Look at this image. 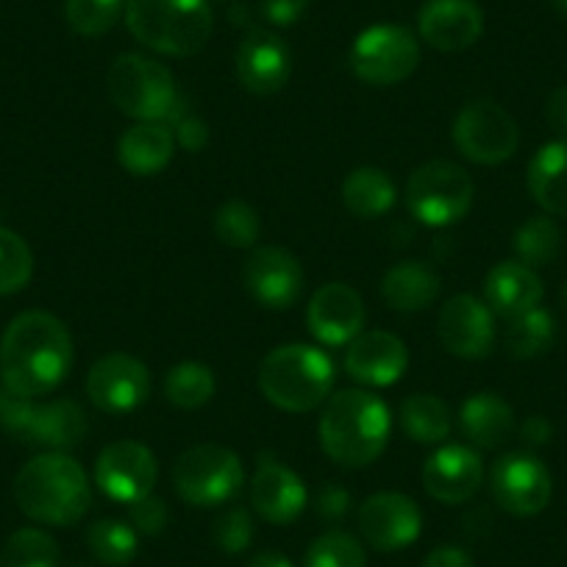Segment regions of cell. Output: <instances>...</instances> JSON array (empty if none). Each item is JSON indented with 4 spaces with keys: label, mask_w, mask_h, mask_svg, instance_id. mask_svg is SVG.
Instances as JSON below:
<instances>
[{
    "label": "cell",
    "mask_w": 567,
    "mask_h": 567,
    "mask_svg": "<svg viewBox=\"0 0 567 567\" xmlns=\"http://www.w3.org/2000/svg\"><path fill=\"white\" fill-rule=\"evenodd\" d=\"M539 301H543V281L534 267L523 261H501L484 281V303L493 309V315L506 320L537 309Z\"/></svg>",
    "instance_id": "cell-24"
},
{
    "label": "cell",
    "mask_w": 567,
    "mask_h": 567,
    "mask_svg": "<svg viewBox=\"0 0 567 567\" xmlns=\"http://www.w3.org/2000/svg\"><path fill=\"white\" fill-rule=\"evenodd\" d=\"M489 489L504 512L515 517H532L550 504L554 482H550L548 467L537 456L506 454L493 465Z\"/></svg>",
    "instance_id": "cell-13"
},
{
    "label": "cell",
    "mask_w": 567,
    "mask_h": 567,
    "mask_svg": "<svg viewBox=\"0 0 567 567\" xmlns=\"http://www.w3.org/2000/svg\"><path fill=\"white\" fill-rule=\"evenodd\" d=\"M315 506H318V515L323 520H342L348 515V506H351V495L340 484H326Z\"/></svg>",
    "instance_id": "cell-44"
},
{
    "label": "cell",
    "mask_w": 567,
    "mask_h": 567,
    "mask_svg": "<svg viewBox=\"0 0 567 567\" xmlns=\"http://www.w3.org/2000/svg\"><path fill=\"white\" fill-rule=\"evenodd\" d=\"M437 337L451 357H489V351L495 346L493 309L473 296H454L440 309Z\"/></svg>",
    "instance_id": "cell-18"
},
{
    "label": "cell",
    "mask_w": 567,
    "mask_h": 567,
    "mask_svg": "<svg viewBox=\"0 0 567 567\" xmlns=\"http://www.w3.org/2000/svg\"><path fill=\"white\" fill-rule=\"evenodd\" d=\"M528 193L548 215L567 217V140L548 142L534 154Z\"/></svg>",
    "instance_id": "cell-28"
},
{
    "label": "cell",
    "mask_w": 567,
    "mask_h": 567,
    "mask_svg": "<svg viewBox=\"0 0 567 567\" xmlns=\"http://www.w3.org/2000/svg\"><path fill=\"white\" fill-rule=\"evenodd\" d=\"M454 145L465 159L476 165H501L512 159L520 145L515 117L495 101H473L456 114Z\"/></svg>",
    "instance_id": "cell-11"
},
{
    "label": "cell",
    "mask_w": 567,
    "mask_h": 567,
    "mask_svg": "<svg viewBox=\"0 0 567 567\" xmlns=\"http://www.w3.org/2000/svg\"><path fill=\"white\" fill-rule=\"evenodd\" d=\"M128 517L134 532L148 534V537H156L167 528V520H171V512H167V504L159 498V495H145V498L128 504Z\"/></svg>",
    "instance_id": "cell-41"
},
{
    "label": "cell",
    "mask_w": 567,
    "mask_h": 567,
    "mask_svg": "<svg viewBox=\"0 0 567 567\" xmlns=\"http://www.w3.org/2000/svg\"><path fill=\"white\" fill-rule=\"evenodd\" d=\"M359 532L375 550H401L423 532L420 506L403 493H375L359 506Z\"/></svg>",
    "instance_id": "cell-17"
},
{
    "label": "cell",
    "mask_w": 567,
    "mask_h": 567,
    "mask_svg": "<svg viewBox=\"0 0 567 567\" xmlns=\"http://www.w3.org/2000/svg\"><path fill=\"white\" fill-rule=\"evenodd\" d=\"M239 84L254 95H276L287 86L292 73L290 45L278 34L265 29H254L239 42L234 56Z\"/></svg>",
    "instance_id": "cell-16"
},
{
    "label": "cell",
    "mask_w": 567,
    "mask_h": 567,
    "mask_svg": "<svg viewBox=\"0 0 567 567\" xmlns=\"http://www.w3.org/2000/svg\"><path fill=\"white\" fill-rule=\"evenodd\" d=\"M386 403L368 390H342L326 401L320 414V445L342 467H368L390 440Z\"/></svg>",
    "instance_id": "cell-2"
},
{
    "label": "cell",
    "mask_w": 567,
    "mask_h": 567,
    "mask_svg": "<svg viewBox=\"0 0 567 567\" xmlns=\"http://www.w3.org/2000/svg\"><path fill=\"white\" fill-rule=\"evenodd\" d=\"M106 90L114 106L140 123H165L184 101L171 70L142 53L117 56L109 68Z\"/></svg>",
    "instance_id": "cell-6"
},
{
    "label": "cell",
    "mask_w": 567,
    "mask_h": 567,
    "mask_svg": "<svg viewBox=\"0 0 567 567\" xmlns=\"http://www.w3.org/2000/svg\"><path fill=\"white\" fill-rule=\"evenodd\" d=\"M515 254L523 265L528 267H545L559 256L561 234L550 217L539 215L523 223L515 231Z\"/></svg>",
    "instance_id": "cell-35"
},
{
    "label": "cell",
    "mask_w": 567,
    "mask_h": 567,
    "mask_svg": "<svg viewBox=\"0 0 567 567\" xmlns=\"http://www.w3.org/2000/svg\"><path fill=\"white\" fill-rule=\"evenodd\" d=\"M550 7H554L556 14H561L567 20V0H550Z\"/></svg>",
    "instance_id": "cell-49"
},
{
    "label": "cell",
    "mask_w": 567,
    "mask_h": 567,
    "mask_svg": "<svg viewBox=\"0 0 567 567\" xmlns=\"http://www.w3.org/2000/svg\"><path fill=\"white\" fill-rule=\"evenodd\" d=\"M423 567H476V561H473V556L465 548L443 545V548H434L432 554L425 556Z\"/></svg>",
    "instance_id": "cell-45"
},
{
    "label": "cell",
    "mask_w": 567,
    "mask_h": 567,
    "mask_svg": "<svg viewBox=\"0 0 567 567\" xmlns=\"http://www.w3.org/2000/svg\"><path fill=\"white\" fill-rule=\"evenodd\" d=\"M86 395L106 414L134 412L148 401L151 373L131 353H106L86 373Z\"/></svg>",
    "instance_id": "cell-14"
},
{
    "label": "cell",
    "mask_w": 567,
    "mask_h": 567,
    "mask_svg": "<svg viewBox=\"0 0 567 567\" xmlns=\"http://www.w3.org/2000/svg\"><path fill=\"white\" fill-rule=\"evenodd\" d=\"M125 25L140 45L165 56H195L215 29L209 0H125Z\"/></svg>",
    "instance_id": "cell-4"
},
{
    "label": "cell",
    "mask_w": 567,
    "mask_h": 567,
    "mask_svg": "<svg viewBox=\"0 0 567 567\" xmlns=\"http://www.w3.org/2000/svg\"><path fill=\"white\" fill-rule=\"evenodd\" d=\"M73 368V340L56 315L23 312L0 340V381L14 398L56 390Z\"/></svg>",
    "instance_id": "cell-1"
},
{
    "label": "cell",
    "mask_w": 567,
    "mask_h": 567,
    "mask_svg": "<svg viewBox=\"0 0 567 567\" xmlns=\"http://www.w3.org/2000/svg\"><path fill=\"white\" fill-rule=\"evenodd\" d=\"M348 62L353 75L364 84H401L420 64L417 37L403 25H373L353 40Z\"/></svg>",
    "instance_id": "cell-10"
},
{
    "label": "cell",
    "mask_w": 567,
    "mask_h": 567,
    "mask_svg": "<svg viewBox=\"0 0 567 567\" xmlns=\"http://www.w3.org/2000/svg\"><path fill=\"white\" fill-rule=\"evenodd\" d=\"M409 351L390 331H362L348 342L346 370L364 386H390L406 373Z\"/></svg>",
    "instance_id": "cell-22"
},
{
    "label": "cell",
    "mask_w": 567,
    "mask_h": 567,
    "mask_svg": "<svg viewBox=\"0 0 567 567\" xmlns=\"http://www.w3.org/2000/svg\"><path fill=\"white\" fill-rule=\"evenodd\" d=\"M250 504L265 517L267 523H292L307 506V487L301 476L287 465L265 456L256 465L254 478H250Z\"/></svg>",
    "instance_id": "cell-23"
},
{
    "label": "cell",
    "mask_w": 567,
    "mask_h": 567,
    "mask_svg": "<svg viewBox=\"0 0 567 567\" xmlns=\"http://www.w3.org/2000/svg\"><path fill=\"white\" fill-rule=\"evenodd\" d=\"M303 567H368V554L351 534L326 532L309 545Z\"/></svg>",
    "instance_id": "cell-38"
},
{
    "label": "cell",
    "mask_w": 567,
    "mask_h": 567,
    "mask_svg": "<svg viewBox=\"0 0 567 567\" xmlns=\"http://www.w3.org/2000/svg\"><path fill=\"white\" fill-rule=\"evenodd\" d=\"M215 390V373L200 362H182L165 375V395L178 409H200L212 401Z\"/></svg>",
    "instance_id": "cell-33"
},
{
    "label": "cell",
    "mask_w": 567,
    "mask_h": 567,
    "mask_svg": "<svg viewBox=\"0 0 567 567\" xmlns=\"http://www.w3.org/2000/svg\"><path fill=\"white\" fill-rule=\"evenodd\" d=\"M460 429L476 449H498L515 432V412L495 392H476L462 403Z\"/></svg>",
    "instance_id": "cell-26"
},
{
    "label": "cell",
    "mask_w": 567,
    "mask_h": 567,
    "mask_svg": "<svg viewBox=\"0 0 567 567\" xmlns=\"http://www.w3.org/2000/svg\"><path fill=\"white\" fill-rule=\"evenodd\" d=\"M307 9L309 0H261V14H265L267 23L278 25V29L298 23Z\"/></svg>",
    "instance_id": "cell-43"
},
{
    "label": "cell",
    "mask_w": 567,
    "mask_h": 567,
    "mask_svg": "<svg viewBox=\"0 0 567 567\" xmlns=\"http://www.w3.org/2000/svg\"><path fill=\"white\" fill-rule=\"evenodd\" d=\"M473 178L460 165L434 159L409 176L406 206L423 226L445 228L460 223L473 206Z\"/></svg>",
    "instance_id": "cell-8"
},
{
    "label": "cell",
    "mask_w": 567,
    "mask_h": 567,
    "mask_svg": "<svg viewBox=\"0 0 567 567\" xmlns=\"http://www.w3.org/2000/svg\"><path fill=\"white\" fill-rule=\"evenodd\" d=\"M440 290H443V281L423 261H401V265L390 267L381 281V296H384L386 307L406 315L432 307Z\"/></svg>",
    "instance_id": "cell-27"
},
{
    "label": "cell",
    "mask_w": 567,
    "mask_h": 567,
    "mask_svg": "<svg viewBox=\"0 0 567 567\" xmlns=\"http://www.w3.org/2000/svg\"><path fill=\"white\" fill-rule=\"evenodd\" d=\"M545 120H548L554 131L567 134V84L556 86L548 95V101H545Z\"/></svg>",
    "instance_id": "cell-46"
},
{
    "label": "cell",
    "mask_w": 567,
    "mask_h": 567,
    "mask_svg": "<svg viewBox=\"0 0 567 567\" xmlns=\"http://www.w3.org/2000/svg\"><path fill=\"white\" fill-rule=\"evenodd\" d=\"M309 331L323 346H348L364 329V303L353 287L342 281L323 284L307 307Z\"/></svg>",
    "instance_id": "cell-20"
},
{
    "label": "cell",
    "mask_w": 567,
    "mask_h": 567,
    "mask_svg": "<svg viewBox=\"0 0 567 567\" xmlns=\"http://www.w3.org/2000/svg\"><path fill=\"white\" fill-rule=\"evenodd\" d=\"M86 545L92 556L106 567H125L134 561L140 539L134 526L123 520H97L86 528Z\"/></svg>",
    "instance_id": "cell-32"
},
{
    "label": "cell",
    "mask_w": 567,
    "mask_h": 567,
    "mask_svg": "<svg viewBox=\"0 0 567 567\" xmlns=\"http://www.w3.org/2000/svg\"><path fill=\"white\" fill-rule=\"evenodd\" d=\"M14 501L31 520L45 526H75L90 512V478L73 456L48 451L25 462L18 473Z\"/></svg>",
    "instance_id": "cell-3"
},
{
    "label": "cell",
    "mask_w": 567,
    "mask_h": 567,
    "mask_svg": "<svg viewBox=\"0 0 567 567\" xmlns=\"http://www.w3.org/2000/svg\"><path fill=\"white\" fill-rule=\"evenodd\" d=\"M561 301H565V307H567V284H565V292H561Z\"/></svg>",
    "instance_id": "cell-50"
},
{
    "label": "cell",
    "mask_w": 567,
    "mask_h": 567,
    "mask_svg": "<svg viewBox=\"0 0 567 567\" xmlns=\"http://www.w3.org/2000/svg\"><path fill=\"white\" fill-rule=\"evenodd\" d=\"M215 234L223 245H228V248H254V245L259 243L261 234L259 212L250 204H245V200H226V204L215 212Z\"/></svg>",
    "instance_id": "cell-36"
},
{
    "label": "cell",
    "mask_w": 567,
    "mask_h": 567,
    "mask_svg": "<svg viewBox=\"0 0 567 567\" xmlns=\"http://www.w3.org/2000/svg\"><path fill=\"white\" fill-rule=\"evenodd\" d=\"M3 398H7V395H3V392H0V406H3Z\"/></svg>",
    "instance_id": "cell-51"
},
{
    "label": "cell",
    "mask_w": 567,
    "mask_h": 567,
    "mask_svg": "<svg viewBox=\"0 0 567 567\" xmlns=\"http://www.w3.org/2000/svg\"><path fill=\"white\" fill-rule=\"evenodd\" d=\"M243 281L256 303L281 312L301 298L303 267L290 250L265 245V248H254V254L248 256L243 267Z\"/></svg>",
    "instance_id": "cell-15"
},
{
    "label": "cell",
    "mask_w": 567,
    "mask_h": 567,
    "mask_svg": "<svg viewBox=\"0 0 567 567\" xmlns=\"http://www.w3.org/2000/svg\"><path fill=\"white\" fill-rule=\"evenodd\" d=\"M482 456L467 445H440L423 465V487L440 504H465L482 489Z\"/></svg>",
    "instance_id": "cell-19"
},
{
    "label": "cell",
    "mask_w": 567,
    "mask_h": 567,
    "mask_svg": "<svg viewBox=\"0 0 567 567\" xmlns=\"http://www.w3.org/2000/svg\"><path fill=\"white\" fill-rule=\"evenodd\" d=\"M34 276V254L20 234L0 226V296L25 290Z\"/></svg>",
    "instance_id": "cell-37"
},
{
    "label": "cell",
    "mask_w": 567,
    "mask_h": 567,
    "mask_svg": "<svg viewBox=\"0 0 567 567\" xmlns=\"http://www.w3.org/2000/svg\"><path fill=\"white\" fill-rule=\"evenodd\" d=\"M173 136H176V142L182 145L184 151H189V154H198V151L206 148V142H209V128H206V123L200 117H195V114H182V117L173 123Z\"/></svg>",
    "instance_id": "cell-42"
},
{
    "label": "cell",
    "mask_w": 567,
    "mask_h": 567,
    "mask_svg": "<svg viewBox=\"0 0 567 567\" xmlns=\"http://www.w3.org/2000/svg\"><path fill=\"white\" fill-rule=\"evenodd\" d=\"M176 136L165 123H136L120 136L117 159L131 176H156L173 162Z\"/></svg>",
    "instance_id": "cell-25"
},
{
    "label": "cell",
    "mask_w": 567,
    "mask_h": 567,
    "mask_svg": "<svg viewBox=\"0 0 567 567\" xmlns=\"http://www.w3.org/2000/svg\"><path fill=\"white\" fill-rule=\"evenodd\" d=\"M395 182L381 167H357L342 182V204L351 215L362 217V220L386 215L395 206Z\"/></svg>",
    "instance_id": "cell-29"
},
{
    "label": "cell",
    "mask_w": 567,
    "mask_h": 567,
    "mask_svg": "<svg viewBox=\"0 0 567 567\" xmlns=\"http://www.w3.org/2000/svg\"><path fill=\"white\" fill-rule=\"evenodd\" d=\"M245 567H292V561L284 554H276V550H261Z\"/></svg>",
    "instance_id": "cell-48"
},
{
    "label": "cell",
    "mask_w": 567,
    "mask_h": 567,
    "mask_svg": "<svg viewBox=\"0 0 567 567\" xmlns=\"http://www.w3.org/2000/svg\"><path fill=\"white\" fill-rule=\"evenodd\" d=\"M398 420L409 440L420 445H440L451 434V409L437 395H409L398 409Z\"/></svg>",
    "instance_id": "cell-30"
},
{
    "label": "cell",
    "mask_w": 567,
    "mask_h": 567,
    "mask_svg": "<svg viewBox=\"0 0 567 567\" xmlns=\"http://www.w3.org/2000/svg\"><path fill=\"white\" fill-rule=\"evenodd\" d=\"M212 539L226 554H243L254 539V520H250L248 509L231 506L223 515H217L215 526H212Z\"/></svg>",
    "instance_id": "cell-40"
},
{
    "label": "cell",
    "mask_w": 567,
    "mask_h": 567,
    "mask_svg": "<svg viewBox=\"0 0 567 567\" xmlns=\"http://www.w3.org/2000/svg\"><path fill=\"white\" fill-rule=\"evenodd\" d=\"M556 340V323L545 309H528L509 320L506 348L515 359H534L548 351Z\"/></svg>",
    "instance_id": "cell-31"
},
{
    "label": "cell",
    "mask_w": 567,
    "mask_h": 567,
    "mask_svg": "<svg viewBox=\"0 0 567 567\" xmlns=\"http://www.w3.org/2000/svg\"><path fill=\"white\" fill-rule=\"evenodd\" d=\"M125 14V0H68L64 18L70 29L81 37H101L114 29V23Z\"/></svg>",
    "instance_id": "cell-39"
},
{
    "label": "cell",
    "mask_w": 567,
    "mask_h": 567,
    "mask_svg": "<svg viewBox=\"0 0 567 567\" xmlns=\"http://www.w3.org/2000/svg\"><path fill=\"white\" fill-rule=\"evenodd\" d=\"M420 37L443 53L471 48L484 31V12L476 0H429L417 14Z\"/></svg>",
    "instance_id": "cell-21"
},
{
    "label": "cell",
    "mask_w": 567,
    "mask_h": 567,
    "mask_svg": "<svg viewBox=\"0 0 567 567\" xmlns=\"http://www.w3.org/2000/svg\"><path fill=\"white\" fill-rule=\"evenodd\" d=\"M334 386V362L315 346H281L259 364V390L272 406L284 412H312L329 401Z\"/></svg>",
    "instance_id": "cell-5"
},
{
    "label": "cell",
    "mask_w": 567,
    "mask_h": 567,
    "mask_svg": "<svg viewBox=\"0 0 567 567\" xmlns=\"http://www.w3.org/2000/svg\"><path fill=\"white\" fill-rule=\"evenodd\" d=\"M0 425L18 443L64 454L84 440L86 414L79 403L68 398L34 403V398L7 395L0 406Z\"/></svg>",
    "instance_id": "cell-7"
},
{
    "label": "cell",
    "mask_w": 567,
    "mask_h": 567,
    "mask_svg": "<svg viewBox=\"0 0 567 567\" xmlns=\"http://www.w3.org/2000/svg\"><path fill=\"white\" fill-rule=\"evenodd\" d=\"M156 473L159 465L154 451L136 440H117L106 445L95 462V484L101 493L125 506L154 493Z\"/></svg>",
    "instance_id": "cell-12"
},
{
    "label": "cell",
    "mask_w": 567,
    "mask_h": 567,
    "mask_svg": "<svg viewBox=\"0 0 567 567\" xmlns=\"http://www.w3.org/2000/svg\"><path fill=\"white\" fill-rule=\"evenodd\" d=\"M3 567H62L56 539L42 528H18L3 545Z\"/></svg>",
    "instance_id": "cell-34"
},
{
    "label": "cell",
    "mask_w": 567,
    "mask_h": 567,
    "mask_svg": "<svg viewBox=\"0 0 567 567\" xmlns=\"http://www.w3.org/2000/svg\"><path fill=\"white\" fill-rule=\"evenodd\" d=\"M245 471L239 456L226 445L204 443L187 449L173 465V487L187 504L209 509L228 504L243 489Z\"/></svg>",
    "instance_id": "cell-9"
},
{
    "label": "cell",
    "mask_w": 567,
    "mask_h": 567,
    "mask_svg": "<svg viewBox=\"0 0 567 567\" xmlns=\"http://www.w3.org/2000/svg\"><path fill=\"white\" fill-rule=\"evenodd\" d=\"M520 437L523 443L532 445V449H539V445L550 443V437H554V425H550L543 414H532V417L520 425Z\"/></svg>",
    "instance_id": "cell-47"
}]
</instances>
